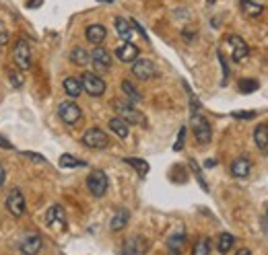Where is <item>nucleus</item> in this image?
<instances>
[{"label": "nucleus", "mask_w": 268, "mask_h": 255, "mask_svg": "<svg viewBox=\"0 0 268 255\" xmlns=\"http://www.w3.org/2000/svg\"><path fill=\"white\" fill-rule=\"evenodd\" d=\"M114 109H116V113H118V116H120L126 124H134V126H145V124H147L145 116H143V113H140L130 101H122V99H116V101H114Z\"/></svg>", "instance_id": "nucleus-1"}, {"label": "nucleus", "mask_w": 268, "mask_h": 255, "mask_svg": "<svg viewBox=\"0 0 268 255\" xmlns=\"http://www.w3.org/2000/svg\"><path fill=\"white\" fill-rule=\"evenodd\" d=\"M190 126H192V132H194V138L198 144H208L213 140V128H210L208 120L202 118L200 113H192V120H190Z\"/></svg>", "instance_id": "nucleus-2"}, {"label": "nucleus", "mask_w": 268, "mask_h": 255, "mask_svg": "<svg viewBox=\"0 0 268 255\" xmlns=\"http://www.w3.org/2000/svg\"><path fill=\"white\" fill-rule=\"evenodd\" d=\"M12 60H15L19 70H29L31 68V48L25 39H17L15 48H12Z\"/></svg>", "instance_id": "nucleus-3"}, {"label": "nucleus", "mask_w": 268, "mask_h": 255, "mask_svg": "<svg viewBox=\"0 0 268 255\" xmlns=\"http://www.w3.org/2000/svg\"><path fill=\"white\" fill-rule=\"evenodd\" d=\"M107 183H109V179L101 169H95L87 177V188H89L91 195H95V197H101L107 191Z\"/></svg>", "instance_id": "nucleus-4"}, {"label": "nucleus", "mask_w": 268, "mask_h": 255, "mask_svg": "<svg viewBox=\"0 0 268 255\" xmlns=\"http://www.w3.org/2000/svg\"><path fill=\"white\" fill-rule=\"evenodd\" d=\"M83 91H87L91 97H101L105 93V80L101 76H97L95 72H85L81 76Z\"/></svg>", "instance_id": "nucleus-5"}, {"label": "nucleus", "mask_w": 268, "mask_h": 255, "mask_svg": "<svg viewBox=\"0 0 268 255\" xmlns=\"http://www.w3.org/2000/svg\"><path fill=\"white\" fill-rule=\"evenodd\" d=\"M83 144L89 148H95V150H101V148H107L109 138L103 130H99V128H89V130L83 134Z\"/></svg>", "instance_id": "nucleus-6"}, {"label": "nucleus", "mask_w": 268, "mask_h": 255, "mask_svg": "<svg viewBox=\"0 0 268 255\" xmlns=\"http://www.w3.org/2000/svg\"><path fill=\"white\" fill-rule=\"evenodd\" d=\"M58 116H60V120H62L64 124L75 126V124L81 122L83 111H81V107H79L75 101H62V103L58 105Z\"/></svg>", "instance_id": "nucleus-7"}, {"label": "nucleus", "mask_w": 268, "mask_h": 255, "mask_svg": "<svg viewBox=\"0 0 268 255\" xmlns=\"http://www.w3.org/2000/svg\"><path fill=\"white\" fill-rule=\"evenodd\" d=\"M6 210L10 212L15 218L23 216L25 214V195L19 188H12L8 191V197H6Z\"/></svg>", "instance_id": "nucleus-8"}, {"label": "nucleus", "mask_w": 268, "mask_h": 255, "mask_svg": "<svg viewBox=\"0 0 268 255\" xmlns=\"http://www.w3.org/2000/svg\"><path fill=\"white\" fill-rule=\"evenodd\" d=\"M46 224L54 231H64L66 229V216H64V208L62 206H50L46 212Z\"/></svg>", "instance_id": "nucleus-9"}, {"label": "nucleus", "mask_w": 268, "mask_h": 255, "mask_svg": "<svg viewBox=\"0 0 268 255\" xmlns=\"http://www.w3.org/2000/svg\"><path fill=\"white\" fill-rule=\"evenodd\" d=\"M91 64L97 72H107L111 66V54L101 46H95V50L91 52Z\"/></svg>", "instance_id": "nucleus-10"}, {"label": "nucleus", "mask_w": 268, "mask_h": 255, "mask_svg": "<svg viewBox=\"0 0 268 255\" xmlns=\"http://www.w3.org/2000/svg\"><path fill=\"white\" fill-rule=\"evenodd\" d=\"M132 74L140 80H151L155 74H157V68H155V64L147 58H140V60L136 58L132 62Z\"/></svg>", "instance_id": "nucleus-11"}, {"label": "nucleus", "mask_w": 268, "mask_h": 255, "mask_svg": "<svg viewBox=\"0 0 268 255\" xmlns=\"http://www.w3.org/2000/svg\"><path fill=\"white\" fill-rule=\"evenodd\" d=\"M227 44L231 46V58H233V62H244L248 56H250L248 44L239 35H229L227 37Z\"/></svg>", "instance_id": "nucleus-12"}, {"label": "nucleus", "mask_w": 268, "mask_h": 255, "mask_svg": "<svg viewBox=\"0 0 268 255\" xmlns=\"http://www.w3.org/2000/svg\"><path fill=\"white\" fill-rule=\"evenodd\" d=\"M116 58L120 60V62H134L136 58H138V48L134 46V44H130V41H124L122 46H118L116 48Z\"/></svg>", "instance_id": "nucleus-13"}, {"label": "nucleus", "mask_w": 268, "mask_h": 255, "mask_svg": "<svg viewBox=\"0 0 268 255\" xmlns=\"http://www.w3.org/2000/svg\"><path fill=\"white\" fill-rule=\"evenodd\" d=\"M85 37H87L91 46H101L103 39L107 37V31L103 25H89L87 29H85Z\"/></svg>", "instance_id": "nucleus-14"}, {"label": "nucleus", "mask_w": 268, "mask_h": 255, "mask_svg": "<svg viewBox=\"0 0 268 255\" xmlns=\"http://www.w3.org/2000/svg\"><path fill=\"white\" fill-rule=\"evenodd\" d=\"M41 247H44V241H41L39 235H29L23 239L21 243V253L23 255H37L41 251Z\"/></svg>", "instance_id": "nucleus-15"}, {"label": "nucleus", "mask_w": 268, "mask_h": 255, "mask_svg": "<svg viewBox=\"0 0 268 255\" xmlns=\"http://www.w3.org/2000/svg\"><path fill=\"white\" fill-rule=\"evenodd\" d=\"M145 247H147V243L140 237H130V239L124 241L122 255H143L145 253Z\"/></svg>", "instance_id": "nucleus-16"}, {"label": "nucleus", "mask_w": 268, "mask_h": 255, "mask_svg": "<svg viewBox=\"0 0 268 255\" xmlns=\"http://www.w3.org/2000/svg\"><path fill=\"white\" fill-rule=\"evenodd\" d=\"M250 171H252V163L246 157H239L231 163V175L233 177H248Z\"/></svg>", "instance_id": "nucleus-17"}, {"label": "nucleus", "mask_w": 268, "mask_h": 255, "mask_svg": "<svg viewBox=\"0 0 268 255\" xmlns=\"http://www.w3.org/2000/svg\"><path fill=\"white\" fill-rule=\"evenodd\" d=\"M128 220H130V212L126 210V208H120L116 214H114V218H111V222H109V229L114 231V233H118V231H122L126 224H128Z\"/></svg>", "instance_id": "nucleus-18"}, {"label": "nucleus", "mask_w": 268, "mask_h": 255, "mask_svg": "<svg viewBox=\"0 0 268 255\" xmlns=\"http://www.w3.org/2000/svg\"><path fill=\"white\" fill-rule=\"evenodd\" d=\"M116 31H118V37H122L124 41H130L132 39V35H134V29H132V25H130V21H126V19H122V17H116Z\"/></svg>", "instance_id": "nucleus-19"}, {"label": "nucleus", "mask_w": 268, "mask_h": 255, "mask_svg": "<svg viewBox=\"0 0 268 255\" xmlns=\"http://www.w3.org/2000/svg\"><path fill=\"white\" fill-rule=\"evenodd\" d=\"M109 130L122 140L128 138V124H126L122 118H111L109 120Z\"/></svg>", "instance_id": "nucleus-20"}, {"label": "nucleus", "mask_w": 268, "mask_h": 255, "mask_svg": "<svg viewBox=\"0 0 268 255\" xmlns=\"http://www.w3.org/2000/svg\"><path fill=\"white\" fill-rule=\"evenodd\" d=\"M64 91H66L68 97H75V99H77V97L83 93L81 78H77V76H68V78H64Z\"/></svg>", "instance_id": "nucleus-21"}, {"label": "nucleus", "mask_w": 268, "mask_h": 255, "mask_svg": "<svg viewBox=\"0 0 268 255\" xmlns=\"http://www.w3.org/2000/svg\"><path fill=\"white\" fill-rule=\"evenodd\" d=\"M254 142L260 150H266L268 148V126L266 124H260L256 130H254Z\"/></svg>", "instance_id": "nucleus-22"}, {"label": "nucleus", "mask_w": 268, "mask_h": 255, "mask_svg": "<svg viewBox=\"0 0 268 255\" xmlns=\"http://www.w3.org/2000/svg\"><path fill=\"white\" fill-rule=\"evenodd\" d=\"M122 91H124L126 97H128V101H130L132 105H136V103L143 101V95H140V91H136V87H134L130 80H122Z\"/></svg>", "instance_id": "nucleus-23"}, {"label": "nucleus", "mask_w": 268, "mask_h": 255, "mask_svg": "<svg viewBox=\"0 0 268 255\" xmlns=\"http://www.w3.org/2000/svg\"><path fill=\"white\" fill-rule=\"evenodd\" d=\"M70 62L77 64V66H87L91 62V54L85 48H75L73 52H70Z\"/></svg>", "instance_id": "nucleus-24"}, {"label": "nucleus", "mask_w": 268, "mask_h": 255, "mask_svg": "<svg viewBox=\"0 0 268 255\" xmlns=\"http://www.w3.org/2000/svg\"><path fill=\"white\" fill-rule=\"evenodd\" d=\"M242 10L246 12L248 17L256 19V17H260L264 12V6L260 2H254V0H242Z\"/></svg>", "instance_id": "nucleus-25"}, {"label": "nucleus", "mask_w": 268, "mask_h": 255, "mask_svg": "<svg viewBox=\"0 0 268 255\" xmlns=\"http://www.w3.org/2000/svg\"><path fill=\"white\" fill-rule=\"evenodd\" d=\"M124 163L126 165H130L136 173H140V175H147L149 173V163L147 161H143V159H134V157H126L124 159Z\"/></svg>", "instance_id": "nucleus-26"}, {"label": "nucleus", "mask_w": 268, "mask_h": 255, "mask_svg": "<svg viewBox=\"0 0 268 255\" xmlns=\"http://www.w3.org/2000/svg\"><path fill=\"white\" fill-rule=\"evenodd\" d=\"M60 167L64 169H77V167H87V163L73 157V154H62L60 157Z\"/></svg>", "instance_id": "nucleus-27"}, {"label": "nucleus", "mask_w": 268, "mask_h": 255, "mask_svg": "<svg viewBox=\"0 0 268 255\" xmlns=\"http://www.w3.org/2000/svg\"><path fill=\"white\" fill-rule=\"evenodd\" d=\"M233 243H235V239H233L231 233H221V237H219V251L221 253H229Z\"/></svg>", "instance_id": "nucleus-28"}, {"label": "nucleus", "mask_w": 268, "mask_h": 255, "mask_svg": "<svg viewBox=\"0 0 268 255\" xmlns=\"http://www.w3.org/2000/svg\"><path fill=\"white\" fill-rule=\"evenodd\" d=\"M239 93H244V95H250V93H256L258 91V80H254V78H244V80H239Z\"/></svg>", "instance_id": "nucleus-29"}, {"label": "nucleus", "mask_w": 268, "mask_h": 255, "mask_svg": "<svg viewBox=\"0 0 268 255\" xmlns=\"http://www.w3.org/2000/svg\"><path fill=\"white\" fill-rule=\"evenodd\" d=\"M192 255H210V241L208 239H198L196 241V245L192 249Z\"/></svg>", "instance_id": "nucleus-30"}, {"label": "nucleus", "mask_w": 268, "mask_h": 255, "mask_svg": "<svg viewBox=\"0 0 268 255\" xmlns=\"http://www.w3.org/2000/svg\"><path fill=\"white\" fill-rule=\"evenodd\" d=\"M190 169H192V173L196 175V179H198V183H200V188H202L204 191H208V183H206V179L202 177V171H200V167H198V163H196V161H190Z\"/></svg>", "instance_id": "nucleus-31"}, {"label": "nucleus", "mask_w": 268, "mask_h": 255, "mask_svg": "<svg viewBox=\"0 0 268 255\" xmlns=\"http://www.w3.org/2000/svg\"><path fill=\"white\" fill-rule=\"evenodd\" d=\"M184 239H186L184 233H178V235H174V237H169V249H179L181 243H184Z\"/></svg>", "instance_id": "nucleus-32"}, {"label": "nucleus", "mask_w": 268, "mask_h": 255, "mask_svg": "<svg viewBox=\"0 0 268 255\" xmlns=\"http://www.w3.org/2000/svg\"><path fill=\"white\" fill-rule=\"evenodd\" d=\"M231 118H235V120H254L256 118V111H233L231 113Z\"/></svg>", "instance_id": "nucleus-33"}, {"label": "nucleus", "mask_w": 268, "mask_h": 255, "mask_svg": "<svg viewBox=\"0 0 268 255\" xmlns=\"http://www.w3.org/2000/svg\"><path fill=\"white\" fill-rule=\"evenodd\" d=\"M184 140H186V128H179V134H178V140L174 144V150L179 152L181 148H184Z\"/></svg>", "instance_id": "nucleus-34"}, {"label": "nucleus", "mask_w": 268, "mask_h": 255, "mask_svg": "<svg viewBox=\"0 0 268 255\" xmlns=\"http://www.w3.org/2000/svg\"><path fill=\"white\" fill-rule=\"evenodd\" d=\"M23 157H27V159H31L33 163H48L46 161V157H41V154H37V152H31V150H23Z\"/></svg>", "instance_id": "nucleus-35"}, {"label": "nucleus", "mask_w": 268, "mask_h": 255, "mask_svg": "<svg viewBox=\"0 0 268 255\" xmlns=\"http://www.w3.org/2000/svg\"><path fill=\"white\" fill-rule=\"evenodd\" d=\"M8 37H10V33L6 29V25L0 21V46H6L8 44Z\"/></svg>", "instance_id": "nucleus-36"}, {"label": "nucleus", "mask_w": 268, "mask_h": 255, "mask_svg": "<svg viewBox=\"0 0 268 255\" xmlns=\"http://www.w3.org/2000/svg\"><path fill=\"white\" fill-rule=\"evenodd\" d=\"M8 78H10V82H12V87H15V89H19L21 84H23V80H21V76H19L17 72H10Z\"/></svg>", "instance_id": "nucleus-37"}, {"label": "nucleus", "mask_w": 268, "mask_h": 255, "mask_svg": "<svg viewBox=\"0 0 268 255\" xmlns=\"http://www.w3.org/2000/svg\"><path fill=\"white\" fill-rule=\"evenodd\" d=\"M4 181H6V171H4V165L0 163V188L4 186Z\"/></svg>", "instance_id": "nucleus-38"}, {"label": "nucleus", "mask_w": 268, "mask_h": 255, "mask_svg": "<svg viewBox=\"0 0 268 255\" xmlns=\"http://www.w3.org/2000/svg\"><path fill=\"white\" fill-rule=\"evenodd\" d=\"M0 146H2V148H15V146H12V144L8 142V140H6V138H2V136H0Z\"/></svg>", "instance_id": "nucleus-39"}, {"label": "nucleus", "mask_w": 268, "mask_h": 255, "mask_svg": "<svg viewBox=\"0 0 268 255\" xmlns=\"http://www.w3.org/2000/svg\"><path fill=\"white\" fill-rule=\"evenodd\" d=\"M41 2H44V0H31V2H29V6H31V8H37Z\"/></svg>", "instance_id": "nucleus-40"}, {"label": "nucleus", "mask_w": 268, "mask_h": 255, "mask_svg": "<svg viewBox=\"0 0 268 255\" xmlns=\"http://www.w3.org/2000/svg\"><path fill=\"white\" fill-rule=\"evenodd\" d=\"M237 255H252V251H250V249H239Z\"/></svg>", "instance_id": "nucleus-41"}, {"label": "nucleus", "mask_w": 268, "mask_h": 255, "mask_svg": "<svg viewBox=\"0 0 268 255\" xmlns=\"http://www.w3.org/2000/svg\"><path fill=\"white\" fill-rule=\"evenodd\" d=\"M215 165H217V161H213V159H210V161H206V167H208V169H213Z\"/></svg>", "instance_id": "nucleus-42"}, {"label": "nucleus", "mask_w": 268, "mask_h": 255, "mask_svg": "<svg viewBox=\"0 0 268 255\" xmlns=\"http://www.w3.org/2000/svg\"><path fill=\"white\" fill-rule=\"evenodd\" d=\"M169 255H181L179 249H169Z\"/></svg>", "instance_id": "nucleus-43"}, {"label": "nucleus", "mask_w": 268, "mask_h": 255, "mask_svg": "<svg viewBox=\"0 0 268 255\" xmlns=\"http://www.w3.org/2000/svg\"><path fill=\"white\" fill-rule=\"evenodd\" d=\"M97 2H103V4H111L114 0H97Z\"/></svg>", "instance_id": "nucleus-44"}, {"label": "nucleus", "mask_w": 268, "mask_h": 255, "mask_svg": "<svg viewBox=\"0 0 268 255\" xmlns=\"http://www.w3.org/2000/svg\"><path fill=\"white\" fill-rule=\"evenodd\" d=\"M215 2V0H206V4H213Z\"/></svg>", "instance_id": "nucleus-45"}, {"label": "nucleus", "mask_w": 268, "mask_h": 255, "mask_svg": "<svg viewBox=\"0 0 268 255\" xmlns=\"http://www.w3.org/2000/svg\"><path fill=\"white\" fill-rule=\"evenodd\" d=\"M266 224H268V208H266Z\"/></svg>", "instance_id": "nucleus-46"}]
</instances>
